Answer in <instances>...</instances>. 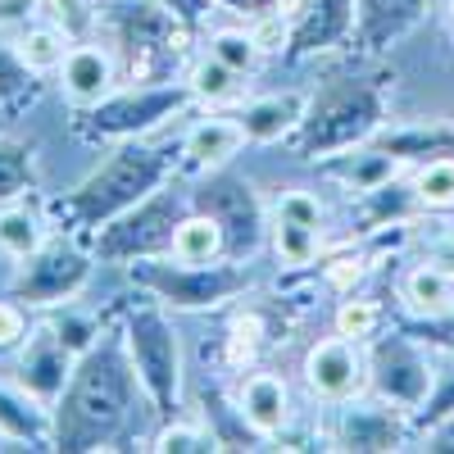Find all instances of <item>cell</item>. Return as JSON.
Wrapping results in <instances>:
<instances>
[{
	"label": "cell",
	"mask_w": 454,
	"mask_h": 454,
	"mask_svg": "<svg viewBox=\"0 0 454 454\" xmlns=\"http://www.w3.org/2000/svg\"><path fill=\"white\" fill-rule=\"evenodd\" d=\"M305 382L318 400H350L364 387V359L355 350V340L350 336L318 340L305 355Z\"/></svg>",
	"instance_id": "1"
},
{
	"label": "cell",
	"mask_w": 454,
	"mask_h": 454,
	"mask_svg": "<svg viewBox=\"0 0 454 454\" xmlns=\"http://www.w3.org/2000/svg\"><path fill=\"white\" fill-rule=\"evenodd\" d=\"M59 73H64V96L73 105H100L114 91V59L100 46H73Z\"/></svg>",
	"instance_id": "2"
},
{
	"label": "cell",
	"mask_w": 454,
	"mask_h": 454,
	"mask_svg": "<svg viewBox=\"0 0 454 454\" xmlns=\"http://www.w3.org/2000/svg\"><path fill=\"white\" fill-rule=\"evenodd\" d=\"M241 413H246V423L259 436H278L291 423V391H286V382L273 377V372H254L250 382L241 387Z\"/></svg>",
	"instance_id": "3"
},
{
	"label": "cell",
	"mask_w": 454,
	"mask_h": 454,
	"mask_svg": "<svg viewBox=\"0 0 454 454\" xmlns=\"http://www.w3.org/2000/svg\"><path fill=\"white\" fill-rule=\"evenodd\" d=\"M404 300L419 314H450L454 309V282L441 273V269H413L404 278Z\"/></svg>",
	"instance_id": "4"
},
{
	"label": "cell",
	"mask_w": 454,
	"mask_h": 454,
	"mask_svg": "<svg viewBox=\"0 0 454 454\" xmlns=\"http://www.w3.org/2000/svg\"><path fill=\"white\" fill-rule=\"evenodd\" d=\"M223 250V227L214 218H186L173 232V254L182 263H209Z\"/></svg>",
	"instance_id": "5"
},
{
	"label": "cell",
	"mask_w": 454,
	"mask_h": 454,
	"mask_svg": "<svg viewBox=\"0 0 454 454\" xmlns=\"http://www.w3.org/2000/svg\"><path fill=\"white\" fill-rule=\"evenodd\" d=\"M241 137H246V128L227 123V119H209V123H200L192 132L186 150H192V160H200V164H218V160H227L241 145Z\"/></svg>",
	"instance_id": "6"
},
{
	"label": "cell",
	"mask_w": 454,
	"mask_h": 454,
	"mask_svg": "<svg viewBox=\"0 0 454 454\" xmlns=\"http://www.w3.org/2000/svg\"><path fill=\"white\" fill-rule=\"evenodd\" d=\"M64 32L59 27H27L19 36V59L36 73H46V68H59L64 64Z\"/></svg>",
	"instance_id": "7"
},
{
	"label": "cell",
	"mask_w": 454,
	"mask_h": 454,
	"mask_svg": "<svg viewBox=\"0 0 454 454\" xmlns=\"http://www.w3.org/2000/svg\"><path fill=\"white\" fill-rule=\"evenodd\" d=\"M36 246H42V227H36L32 214H23V209L0 214V250L14 259H27V254H36Z\"/></svg>",
	"instance_id": "8"
},
{
	"label": "cell",
	"mask_w": 454,
	"mask_h": 454,
	"mask_svg": "<svg viewBox=\"0 0 454 454\" xmlns=\"http://www.w3.org/2000/svg\"><path fill=\"white\" fill-rule=\"evenodd\" d=\"M278 254H282V263H309L318 254V227L282 218L278 223Z\"/></svg>",
	"instance_id": "9"
},
{
	"label": "cell",
	"mask_w": 454,
	"mask_h": 454,
	"mask_svg": "<svg viewBox=\"0 0 454 454\" xmlns=\"http://www.w3.org/2000/svg\"><path fill=\"white\" fill-rule=\"evenodd\" d=\"M419 200L427 209H450L454 205V160H436L419 173Z\"/></svg>",
	"instance_id": "10"
},
{
	"label": "cell",
	"mask_w": 454,
	"mask_h": 454,
	"mask_svg": "<svg viewBox=\"0 0 454 454\" xmlns=\"http://www.w3.org/2000/svg\"><path fill=\"white\" fill-rule=\"evenodd\" d=\"M209 55H214V59H223L227 68L246 73V68L254 64L259 46H254V36H250V32H218L214 42H209Z\"/></svg>",
	"instance_id": "11"
},
{
	"label": "cell",
	"mask_w": 454,
	"mask_h": 454,
	"mask_svg": "<svg viewBox=\"0 0 454 454\" xmlns=\"http://www.w3.org/2000/svg\"><path fill=\"white\" fill-rule=\"evenodd\" d=\"M232 78H237V68H227L223 59H205L196 73H192V87H196V96H205V100H227L232 96Z\"/></svg>",
	"instance_id": "12"
},
{
	"label": "cell",
	"mask_w": 454,
	"mask_h": 454,
	"mask_svg": "<svg viewBox=\"0 0 454 454\" xmlns=\"http://www.w3.org/2000/svg\"><path fill=\"white\" fill-rule=\"evenodd\" d=\"M372 327H377V305L372 300H346V305L336 309V336L359 340V336H372Z\"/></svg>",
	"instance_id": "13"
},
{
	"label": "cell",
	"mask_w": 454,
	"mask_h": 454,
	"mask_svg": "<svg viewBox=\"0 0 454 454\" xmlns=\"http://www.w3.org/2000/svg\"><path fill=\"white\" fill-rule=\"evenodd\" d=\"M282 218H291V223H305V227H318V223H323V209H318V200H314V196H305V192H291V196L282 200Z\"/></svg>",
	"instance_id": "14"
},
{
	"label": "cell",
	"mask_w": 454,
	"mask_h": 454,
	"mask_svg": "<svg viewBox=\"0 0 454 454\" xmlns=\"http://www.w3.org/2000/svg\"><path fill=\"white\" fill-rule=\"evenodd\" d=\"M254 346H259V323H254V318H241V323L232 327V359L246 364V359L254 355Z\"/></svg>",
	"instance_id": "15"
},
{
	"label": "cell",
	"mask_w": 454,
	"mask_h": 454,
	"mask_svg": "<svg viewBox=\"0 0 454 454\" xmlns=\"http://www.w3.org/2000/svg\"><path fill=\"white\" fill-rule=\"evenodd\" d=\"M19 336H23V314L0 300V346H14Z\"/></svg>",
	"instance_id": "16"
},
{
	"label": "cell",
	"mask_w": 454,
	"mask_h": 454,
	"mask_svg": "<svg viewBox=\"0 0 454 454\" xmlns=\"http://www.w3.org/2000/svg\"><path fill=\"white\" fill-rule=\"evenodd\" d=\"M250 36H254V46H259V51H273V42H282V36H286V27H282V14H278V19H269V23H259Z\"/></svg>",
	"instance_id": "17"
},
{
	"label": "cell",
	"mask_w": 454,
	"mask_h": 454,
	"mask_svg": "<svg viewBox=\"0 0 454 454\" xmlns=\"http://www.w3.org/2000/svg\"><path fill=\"white\" fill-rule=\"evenodd\" d=\"M209 441L205 436H196V432H168L164 441H160V450H205Z\"/></svg>",
	"instance_id": "18"
},
{
	"label": "cell",
	"mask_w": 454,
	"mask_h": 454,
	"mask_svg": "<svg viewBox=\"0 0 454 454\" xmlns=\"http://www.w3.org/2000/svg\"><path fill=\"white\" fill-rule=\"evenodd\" d=\"M55 14L64 19V27H78L87 14H82V5H78V0H55Z\"/></svg>",
	"instance_id": "19"
},
{
	"label": "cell",
	"mask_w": 454,
	"mask_h": 454,
	"mask_svg": "<svg viewBox=\"0 0 454 454\" xmlns=\"http://www.w3.org/2000/svg\"><path fill=\"white\" fill-rule=\"evenodd\" d=\"M295 5L300 0H278V14H295Z\"/></svg>",
	"instance_id": "20"
}]
</instances>
